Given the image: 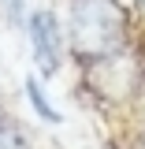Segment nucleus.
<instances>
[{"label": "nucleus", "instance_id": "nucleus-1", "mask_svg": "<svg viewBox=\"0 0 145 149\" xmlns=\"http://www.w3.org/2000/svg\"><path fill=\"white\" fill-rule=\"evenodd\" d=\"M127 19L115 0H74L71 8V37L82 56H104L119 49Z\"/></svg>", "mask_w": 145, "mask_h": 149}, {"label": "nucleus", "instance_id": "nucleus-2", "mask_svg": "<svg viewBox=\"0 0 145 149\" xmlns=\"http://www.w3.org/2000/svg\"><path fill=\"white\" fill-rule=\"evenodd\" d=\"M30 49H34V60L41 67V74H56L60 71L63 37H60V26H56L52 11H34L30 15Z\"/></svg>", "mask_w": 145, "mask_h": 149}, {"label": "nucleus", "instance_id": "nucleus-3", "mask_svg": "<svg viewBox=\"0 0 145 149\" xmlns=\"http://www.w3.org/2000/svg\"><path fill=\"white\" fill-rule=\"evenodd\" d=\"M26 97H30V104H34V112L41 116V119H45V123H56V119H60V112L52 108V101H49V93L41 90V82H37L34 74L26 78Z\"/></svg>", "mask_w": 145, "mask_h": 149}, {"label": "nucleus", "instance_id": "nucleus-4", "mask_svg": "<svg viewBox=\"0 0 145 149\" xmlns=\"http://www.w3.org/2000/svg\"><path fill=\"white\" fill-rule=\"evenodd\" d=\"M0 149H26V138L15 123H0Z\"/></svg>", "mask_w": 145, "mask_h": 149}, {"label": "nucleus", "instance_id": "nucleus-5", "mask_svg": "<svg viewBox=\"0 0 145 149\" xmlns=\"http://www.w3.org/2000/svg\"><path fill=\"white\" fill-rule=\"evenodd\" d=\"M0 11H8V19L19 22L22 19V0H0Z\"/></svg>", "mask_w": 145, "mask_h": 149}]
</instances>
